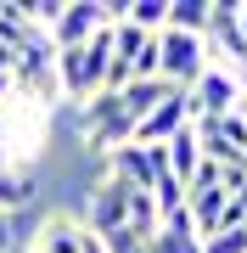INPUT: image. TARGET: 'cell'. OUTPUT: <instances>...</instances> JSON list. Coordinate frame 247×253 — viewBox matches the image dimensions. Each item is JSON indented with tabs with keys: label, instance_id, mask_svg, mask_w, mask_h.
<instances>
[{
	"label": "cell",
	"instance_id": "2e32d148",
	"mask_svg": "<svg viewBox=\"0 0 247 253\" xmlns=\"http://www.w3.org/2000/svg\"><path fill=\"white\" fill-rule=\"evenodd\" d=\"M236 118H242V129H247V90H242V101H236Z\"/></svg>",
	"mask_w": 247,
	"mask_h": 253
},
{
	"label": "cell",
	"instance_id": "7c38bea8",
	"mask_svg": "<svg viewBox=\"0 0 247 253\" xmlns=\"http://www.w3.org/2000/svg\"><path fill=\"white\" fill-rule=\"evenodd\" d=\"M202 253H247V225H242V231H219V236H208V242H202Z\"/></svg>",
	"mask_w": 247,
	"mask_h": 253
},
{
	"label": "cell",
	"instance_id": "5b68a950",
	"mask_svg": "<svg viewBox=\"0 0 247 253\" xmlns=\"http://www.w3.org/2000/svg\"><path fill=\"white\" fill-rule=\"evenodd\" d=\"M191 124V101H185V90H169L157 107L135 124V135H129V146H163L169 135H180V129Z\"/></svg>",
	"mask_w": 247,
	"mask_h": 253
},
{
	"label": "cell",
	"instance_id": "8992f818",
	"mask_svg": "<svg viewBox=\"0 0 247 253\" xmlns=\"http://www.w3.org/2000/svg\"><path fill=\"white\" fill-rule=\"evenodd\" d=\"M191 129H197L202 158H213V163H242V158H247V129H242L236 113H225V118H197Z\"/></svg>",
	"mask_w": 247,
	"mask_h": 253
},
{
	"label": "cell",
	"instance_id": "52a82bcc",
	"mask_svg": "<svg viewBox=\"0 0 247 253\" xmlns=\"http://www.w3.org/2000/svg\"><path fill=\"white\" fill-rule=\"evenodd\" d=\"M163 163H169V174L180 186H191V174H197V163H202V146H197V129L185 124L180 135H169L163 141Z\"/></svg>",
	"mask_w": 247,
	"mask_h": 253
},
{
	"label": "cell",
	"instance_id": "3957f363",
	"mask_svg": "<svg viewBox=\"0 0 247 253\" xmlns=\"http://www.w3.org/2000/svg\"><path fill=\"white\" fill-rule=\"evenodd\" d=\"M28 253H90L96 248V236L84 231V219H73V214H39L34 225H28V242H23Z\"/></svg>",
	"mask_w": 247,
	"mask_h": 253
},
{
	"label": "cell",
	"instance_id": "ba28073f",
	"mask_svg": "<svg viewBox=\"0 0 247 253\" xmlns=\"http://www.w3.org/2000/svg\"><path fill=\"white\" fill-rule=\"evenodd\" d=\"M146 253H202L197 231H191V219H185V208H180V214H169L163 225H157V236L146 242Z\"/></svg>",
	"mask_w": 247,
	"mask_h": 253
},
{
	"label": "cell",
	"instance_id": "6da1fadb",
	"mask_svg": "<svg viewBox=\"0 0 247 253\" xmlns=\"http://www.w3.org/2000/svg\"><path fill=\"white\" fill-rule=\"evenodd\" d=\"M208 62H213L208 40H197V34H174V28H163V34H157V79H163L169 90H191Z\"/></svg>",
	"mask_w": 247,
	"mask_h": 253
},
{
	"label": "cell",
	"instance_id": "e0dca14e",
	"mask_svg": "<svg viewBox=\"0 0 247 253\" xmlns=\"http://www.w3.org/2000/svg\"><path fill=\"white\" fill-rule=\"evenodd\" d=\"M90 253H101V242H96V248H90Z\"/></svg>",
	"mask_w": 247,
	"mask_h": 253
},
{
	"label": "cell",
	"instance_id": "4fadbf2b",
	"mask_svg": "<svg viewBox=\"0 0 247 253\" xmlns=\"http://www.w3.org/2000/svg\"><path fill=\"white\" fill-rule=\"evenodd\" d=\"M0 253H17V236H11V214H0Z\"/></svg>",
	"mask_w": 247,
	"mask_h": 253
},
{
	"label": "cell",
	"instance_id": "7a4b0ae2",
	"mask_svg": "<svg viewBox=\"0 0 247 253\" xmlns=\"http://www.w3.org/2000/svg\"><path fill=\"white\" fill-rule=\"evenodd\" d=\"M185 101H191V124H197V118H225V113H236V101H242L236 68L208 62V68H202V79L185 90Z\"/></svg>",
	"mask_w": 247,
	"mask_h": 253
},
{
	"label": "cell",
	"instance_id": "8fae6325",
	"mask_svg": "<svg viewBox=\"0 0 247 253\" xmlns=\"http://www.w3.org/2000/svg\"><path fill=\"white\" fill-rule=\"evenodd\" d=\"M118 96H124V107L135 113V124H141V118H146L157 101L169 96V84H163V79H135V84H129V90H118Z\"/></svg>",
	"mask_w": 247,
	"mask_h": 253
},
{
	"label": "cell",
	"instance_id": "9c48e42d",
	"mask_svg": "<svg viewBox=\"0 0 247 253\" xmlns=\"http://www.w3.org/2000/svg\"><path fill=\"white\" fill-rule=\"evenodd\" d=\"M208 6H213V0H169V23H163V28L208 40Z\"/></svg>",
	"mask_w": 247,
	"mask_h": 253
},
{
	"label": "cell",
	"instance_id": "9a60e30c",
	"mask_svg": "<svg viewBox=\"0 0 247 253\" xmlns=\"http://www.w3.org/2000/svg\"><path fill=\"white\" fill-rule=\"evenodd\" d=\"M6 101H11V79L0 73V107H6Z\"/></svg>",
	"mask_w": 247,
	"mask_h": 253
},
{
	"label": "cell",
	"instance_id": "5bb4252c",
	"mask_svg": "<svg viewBox=\"0 0 247 253\" xmlns=\"http://www.w3.org/2000/svg\"><path fill=\"white\" fill-rule=\"evenodd\" d=\"M6 169H11V135L0 129V174H6Z\"/></svg>",
	"mask_w": 247,
	"mask_h": 253
},
{
	"label": "cell",
	"instance_id": "277c9868",
	"mask_svg": "<svg viewBox=\"0 0 247 253\" xmlns=\"http://www.w3.org/2000/svg\"><path fill=\"white\" fill-rule=\"evenodd\" d=\"M129 191L135 186H124V180H112V174H101V180L90 186V197H84V231L96 236H112V231H124V219H129Z\"/></svg>",
	"mask_w": 247,
	"mask_h": 253
},
{
	"label": "cell",
	"instance_id": "30bf717a",
	"mask_svg": "<svg viewBox=\"0 0 247 253\" xmlns=\"http://www.w3.org/2000/svg\"><path fill=\"white\" fill-rule=\"evenodd\" d=\"M124 23L141 28V34H163V23H169V0H129V6H124Z\"/></svg>",
	"mask_w": 247,
	"mask_h": 253
}]
</instances>
